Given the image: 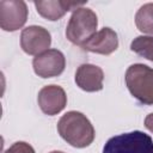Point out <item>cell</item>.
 I'll return each instance as SVG.
<instances>
[{"instance_id":"6da1fadb","label":"cell","mask_w":153,"mask_h":153,"mask_svg":"<svg viewBox=\"0 0 153 153\" xmlns=\"http://www.w3.org/2000/svg\"><path fill=\"white\" fill-rule=\"evenodd\" d=\"M57 133L71 146L85 148L90 146L96 136L91 121L80 111H67L57 122Z\"/></svg>"},{"instance_id":"7a4b0ae2","label":"cell","mask_w":153,"mask_h":153,"mask_svg":"<svg viewBox=\"0 0 153 153\" xmlns=\"http://www.w3.org/2000/svg\"><path fill=\"white\" fill-rule=\"evenodd\" d=\"M126 85L141 104L153 105V68L143 63L130 65L126 71Z\"/></svg>"},{"instance_id":"3957f363","label":"cell","mask_w":153,"mask_h":153,"mask_svg":"<svg viewBox=\"0 0 153 153\" xmlns=\"http://www.w3.org/2000/svg\"><path fill=\"white\" fill-rule=\"evenodd\" d=\"M97 14L91 8L79 7L73 11L68 20L66 27V37L71 43L81 47L97 32Z\"/></svg>"},{"instance_id":"277c9868","label":"cell","mask_w":153,"mask_h":153,"mask_svg":"<svg viewBox=\"0 0 153 153\" xmlns=\"http://www.w3.org/2000/svg\"><path fill=\"white\" fill-rule=\"evenodd\" d=\"M103 153H153V140L140 130L123 133L110 137L103 147Z\"/></svg>"},{"instance_id":"5b68a950","label":"cell","mask_w":153,"mask_h":153,"mask_svg":"<svg viewBox=\"0 0 153 153\" xmlns=\"http://www.w3.org/2000/svg\"><path fill=\"white\" fill-rule=\"evenodd\" d=\"M27 5L23 0L0 1V27L4 31L13 32L24 26L27 20Z\"/></svg>"},{"instance_id":"8992f818","label":"cell","mask_w":153,"mask_h":153,"mask_svg":"<svg viewBox=\"0 0 153 153\" xmlns=\"http://www.w3.org/2000/svg\"><path fill=\"white\" fill-rule=\"evenodd\" d=\"M32 67L35 73L43 79L59 76L65 71L66 57L59 49H48L33 57Z\"/></svg>"},{"instance_id":"52a82bcc","label":"cell","mask_w":153,"mask_h":153,"mask_svg":"<svg viewBox=\"0 0 153 153\" xmlns=\"http://www.w3.org/2000/svg\"><path fill=\"white\" fill-rule=\"evenodd\" d=\"M51 44L50 32L39 25H30L23 29L20 33V47L27 55H35L48 50Z\"/></svg>"},{"instance_id":"ba28073f","label":"cell","mask_w":153,"mask_h":153,"mask_svg":"<svg viewBox=\"0 0 153 153\" xmlns=\"http://www.w3.org/2000/svg\"><path fill=\"white\" fill-rule=\"evenodd\" d=\"M37 102L41 110L45 115L54 116L60 114L66 108L67 94L59 85H47L39 90Z\"/></svg>"},{"instance_id":"9c48e42d","label":"cell","mask_w":153,"mask_h":153,"mask_svg":"<svg viewBox=\"0 0 153 153\" xmlns=\"http://www.w3.org/2000/svg\"><path fill=\"white\" fill-rule=\"evenodd\" d=\"M81 48L90 53L110 55L118 48V37L115 30L111 27H103L97 31Z\"/></svg>"},{"instance_id":"30bf717a","label":"cell","mask_w":153,"mask_h":153,"mask_svg":"<svg viewBox=\"0 0 153 153\" xmlns=\"http://www.w3.org/2000/svg\"><path fill=\"white\" fill-rule=\"evenodd\" d=\"M75 84L79 88L86 92H97L103 90L104 72L100 67L92 63H82L76 68Z\"/></svg>"},{"instance_id":"8fae6325","label":"cell","mask_w":153,"mask_h":153,"mask_svg":"<svg viewBox=\"0 0 153 153\" xmlns=\"http://www.w3.org/2000/svg\"><path fill=\"white\" fill-rule=\"evenodd\" d=\"M86 1H68V0H48V1H35L37 13L48 19V20H59L68 11H75L79 7H82Z\"/></svg>"},{"instance_id":"7c38bea8","label":"cell","mask_w":153,"mask_h":153,"mask_svg":"<svg viewBox=\"0 0 153 153\" xmlns=\"http://www.w3.org/2000/svg\"><path fill=\"white\" fill-rule=\"evenodd\" d=\"M136 27L148 35H153V2L143 4L135 14Z\"/></svg>"},{"instance_id":"4fadbf2b","label":"cell","mask_w":153,"mask_h":153,"mask_svg":"<svg viewBox=\"0 0 153 153\" xmlns=\"http://www.w3.org/2000/svg\"><path fill=\"white\" fill-rule=\"evenodd\" d=\"M130 49L135 54L153 62V36H137L130 43Z\"/></svg>"},{"instance_id":"5bb4252c","label":"cell","mask_w":153,"mask_h":153,"mask_svg":"<svg viewBox=\"0 0 153 153\" xmlns=\"http://www.w3.org/2000/svg\"><path fill=\"white\" fill-rule=\"evenodd\" d=\"M4 153H36L33 147L24 141H17L12 143Z\"/></svg>"},{"instance_id":"9a60e30c","label":"cell","mask_w":153,"mask_h":153,"mask_svg":"<svg viewBox=\"0 0 153 153\" xmlns=\"http://www.w3.org/2000/svg\"><path fill=\"white\" fill-rule=\"evenodd\" d=\"M145 127L151 131L153 133V112L152 114H148L145 118Z\"/></svg>"},{"instance_id":"2e32d148","label":"cell","mask_w":153,"mask_h":153,"mask_svg":"<svg viewBox=\"0 0 153 153\" xmlns=\"http://www.w3.org/2000/svg\"><path fill=\"white\" fill-rule=\"evenodd\" d=\"M49 153H65V152H61V151H51Z\"/></svg>"}]
</instances>
